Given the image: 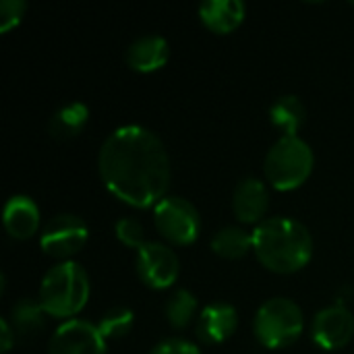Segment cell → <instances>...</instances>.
Returning <instances> with one entry per match:
<instances>
[{
    "label": "cell",
    "instance_id": "cell-22",
    "mask_svg": "<svg viewBox=\"0 0 354 354\" xmlns=\"http://www.w3.org/2000/svg\"><path fill=\"white\" fill-rule=\"evenodd\" d=\"M116 236L122 245L131 247V249H141L147 241H145V228L141 226L139 220L135 218H120L114 226Z\"/></svg>",
    "mask_w": 354,
    "mask_h": 354
},
{
    "label": "cell",
    "instance_id": "cell-12",
    "mask_svg": "<svg viewBox=\"0 0 354 354\" xmlns=\"http://www.w3.org/2000/svg\"><path fill=\"white\" fill-rule=\"evenodd\" d=\"M268 205L270 195L259 178H245L236 185L232 195V209L243 224H261Z\"/></svg>",
    "mask_w": 354,
    "mask_h": 354
},
{
    "label": "cell",
    "instance_id": "cell-23",
    "mask_svg": "<svg viewBox=\"0 0 354 354\" xmlns=\"http://www.w3.org/2000/svg\"><path fill=\"white\" fill-rule=\"evenodd\" d=\"M27 10L25 0H2L0 2V33H8L17 27Z\"/></svg>",
    "mask_w": 354,
    "mask_h": 354
},
{
    "label": "cell",
    "instance_id": "cell-24",
    "mask_svg": "<svg viewBox=\"0 0 354 354\" xmlns=\"http://www.w3.org/2000/svg\"><path fill=\"white\" fill-rule=\"evenodd\" d=\"M149 354H201V351L193 342H189V340L168 338V340L156 344V348Z\"/></svg>",
    "mask_w": 354,
    "mask_h": 354
},
{
    "label": "cell",
    "instance_id": "cell-3",
    "mask_svg": "<svg viewBox=\"0 0 354 354\" xmlns=\"http://www.w3.org/2000/svg\"><path fill=\"white\" fill-rule=\"evenodd\" d=\"M89 299L87 272L77 261H60L48 270L39 286V303L48 315L68 319L77 315Z\"/></svg>",
    "mask_w": 354,
    "mask_h": 354
},
{
    "label": "cell",
    "instance_id": "cell-10",
    "mask_svg": "<svg viewBox=\"0 0 354 354\" xmlns=\"http://www.w3.org/2000/svg\"><path fill=\"white\" fill-rule=\"evenodd\" d=\"M311 332L317 346L324 351H338L353 338L354 315L342 303L330 305L315 315Z\"/></svg>",
    "mask_w": 354,
    "mask_h": 354
},
{
    "label": "cell",
    "instance_id": "cell-18",
    "mask_svg": "<svg viewBox=\"0 0 354 354\" xmlns=\"http://www.w3.org/2000/svg\"><path fill=\"white\" fill-rule=\"evenodd\" d=\"M305 116H307V110L301 102L299 95H282L274 102V106L270 108V118L272 122L284 131V135L288 137H297L299 129L303 127L305 122Z\"/></svg>",
    "mask_w": 354,
    "mask_h": 354
},
{
    "label": "cell",
    "instance_id": "cell-17",
    "mask_svg": "<svg viewBox=\"0 0 354 354\" xmlns=\"http://www.w3.org/2000/svg\"><path fill=\"white\" fill-rule=\"evenodd\" d=\"M46 309L41 307L39 301L33 299H21L12 305L10 309V328L15 332V336L21 338H31L35 334H39L46 326Z\"/></svg>",
    "mask_w": 354,
    "mask_h": 354
},
{
    "label": "cell",
    "instance_id": "cell-6",
    "mask_svg": "<svg viewBox=\"0 0 354 354\" xmlns=\"http://www.w3.org/2000/svg\"><path fill=\"white\" fill-rule=\"evenodd\" d=\"M156 230L172 245H191L201 232L197 207L183 197H164L153 207Z\"/></svg>",
    "mask_w": 354,
    "mask_h": 354
},
{
    "label": "cell",
    "instance_id": "cell-13",
    "mask_svg": "<svg viewBox=\"0 0 354 354\" xmlns=\"http://www.w3.org/2000/svg\"><path fill=\"white\" fill-rule=\"evenodd\" d=\"M2 224L10 239L27 241L39 228V207L27 195H15L6 201L2 212Z\"/></svg>",
    "mask_w": 354,
    "mask_h": 354
},
{
    "label": "cell",
    "instance_id": "cell-15",
    "mask_svg": "<svg viewBox=\"0 0 354 354\" xmlns=\"http://www.w3.org/2000/svg\"><path fill=\"white\" fill-rule=\"evenodd\" d=\"M199 17L214 33H230L245 19V4L241 0H207L199 6Z\"/></svg>",
    "mask_w": 354,
    "mask_h": 354
},
{
    "label": "cell",
    "instance_id": "cell-16",
    "mask_svg": "<svg viewBox=\"0 0 354 354\" xmlns=\"http://www.w3.org/2000/svg\"><path fill=\"white\" fill-rule=\"evenodd\" d=\"M87 120H89V108L83 102H71L54 112V116L48 122V133L60 141L75 139L87 127Z\"/></svg>",
    "mask_w": 354,
    "mask_h": 354
},
{
    "label": "cell",
    "instance_id": "cell-7",
    "mask_svg": "<svg viewBox=\"0 0 354 354\" xmlns=\"http://www.w3.org/2000/svg\"><path fill=\"white\" fill-rule=\"evenodd\" d=\"M87 239L89 230L81 218L73 214H60L44 226L39 245L46 255L68 261V257L77 255L87 245Z\"/></svg>",
    "mask_w": 354,
    "mask_h": 354
},
{
    "label": "cell",
    "instance_id": "cell-20",
    "mask_svg": "<svg viewBox=\"0 0 354 354\" xmlns=\"http://www.w3.org/2000/svg\"><path fill=\"white\" fill-rule=\"evenodd\" d=\"M197 307H199V305H197L195 295H193L191 290H187V288H180V290H176V292L168 299L164 313H166L168 324H170L172 328L180 330V328H187V326L193 322V317H195V313H197Z\"/></svg>",
    "mask_w": 354,
    "mask_h": 354
},
{
    "label": "cell",
    "instance_id": "cell-8",
    "mask_svg": "<svg viewBox=\"0 0 354 354\" xmlns=\"http://www.w3.org/2000/svg\"><path fill=\"white\" fill-rule=\"evenodd\" d=\"M135 268H137V276L141 278V282L156 290L172 286L180 274L178 255L168 245L156 243V241H147L137 251Z\"/></svg>",
    "mask_w": 354,
    "mask_h": 354
},
{
    "label": "cell",
    "instance_id": "cell-1",
    "mask_svg": "<svg viewBox=\"0 0 354 354\" xmlns=\"http://www.w3.org/2000/svg\"><path fill=\"white\" fill-rule=\"evenodd\" d=\"M106 189L133 207L158 205L170 185V158L156 133L141 124L112 131L97 156Z\"/></svg>",
    "mask_w": 354,
    "mask_h": 354
},
{
    "label": "cell",
    "instance_id": "cell-4",
    "mask_svg": "<svg viewBox=\"0 0 354 354\" xmlns=\"http://www.w3.org/2000/svg\"><path fill=\"white\" fill-rule=\"evenodd\" d=\"M315 156L307 141L299 135H282L266 156L263 172L268 183L278 191L299 189L313 172Z\"/></svg>",
    "mask_w": 354,
    "mask_h": 354
},
{
    "label": "cell",
    "instance_id": "cell-25",
    "mask_svg": "<svg viewBox=\"0 0 354 354\" xmlns=\"http://www.w3.org/2000/svg\"><path fill=\"white\" fill-rule=\"evenodd\" d=\"M15 332L8 324V319H0V351L2 353H8L12 348V342H15Z\"/></svg>",
    "mask_w": 354,
    "mask_h": 354
},
{
    "label": "cell",
    "instance_id": "cell-19",
    "mask_svg": "<svg viewBox=\"0 0 354 354\" xmlns=\"http://www.w3.org/2000/svg\"><path fill=\"white\" fill-rule=\"evenodd\" d=\"M212 249L224 259H241L253 249V234L239 226H226L212 239Z\"/></svg>",
    "mask_w": 354,
    "mask_h": 354
},
{
    "label": "cell",
    "instance_id": "cell-14",
    "mask_svg": "<svg viewBox=\"0 0 354 354\" xmlns=\"http://www.w3.org/2000/svg\"><path fill=\"white\" fill-rule=\"evenodd\" d=\"M170 58V46L162 35L147 33L127 48V64L137 73L160 71Z\"/></svg>",
    "mask_w": 354,
    "mask_h": 354
},
{
    "label": "cell",
    "instance_id": "cell-11",
    "mask_svg": "<svg viewBox=\"0 0 354 354\" xmlns=\"http://www.w3.org/2000/svg\"><path fill=\"white\" fill-rule=\"evenodd\" d=\"M239 328V313L228 303H214L207 305L199 313L197 322V336L205 344H220L228 340Z\"/></svg>",
    "mask_w": 354,
    "mask_h": 354
},
{
    "label": "cell",
    "instance_id": "cell-9",
    "mask_svg": "<svg viewBox=\"0 0 354 354\" xmlns=\"http://www.w3.org/2000/svg\"><path fill=\"white\" fill-rule=\"evenodd\" d=\"M48 354H106V338L97 326L83 319H71L50 338Z\"/></svg>",
    "mask_w": 354,
    "mask_h": 354
},
{
    "label": "cell",
    "instance_id": "cell-5",
    "mask_svg": "<svg viewBox=\"0 0 354 354\" xmlns=\"http://www.w3.org/2000/svg\"><path fill=\"white\" fill-rule=\"evenodd\" d=\"M305 330L301 307L284 297L266 301L253 319V332L266 348H286L295 344Z\"/></svg>",
    "mask_w": 354,
    "mask_h": 354
},
{
    "label": "cell",
    "instance_id": "cell-2",
    "mask_svg": "<svg viewBox=\"0 0 354 354\" xmlns=\"http://www.w3.org/2000/svg\"><path fill=\"white\" fill-rule=\"evenodd\" d=\"M251 234L257 259L276 274H295L311 261V232L292 218H268Z\"/></svg>",
    "mask_w": 354,
    "mask_h": 354
},
{
    "label": "cell",
    "instance_id": "cell-21",
    "mask_svg": "<svg viewBox=\"0 0 354 354\" xmlns=\"http://www.w3.org/2000/svg\"><path fill=\"white\" fill-rule=\"evenodd\" d=\"M133 324H135V315H133L131 309L112 307L102 315L97 328H100V332H102V336L106 340H116V338H124L131 332Z\"/></svg>",
    "mask_w": 354,
    "mask_h": 354
}]
</instances>
